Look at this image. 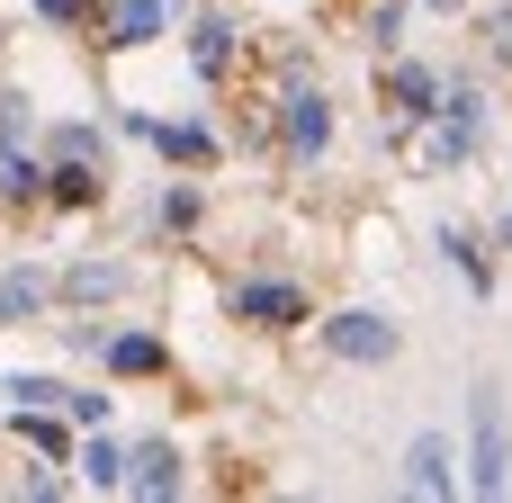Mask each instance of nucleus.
Wrapping results in <instances>:
<instances>
[{
    "mask_svg": "<svg viewBox=\"0 0 512 503\" xmlns=\"http://www.w3.org/2000/svg\"><path fill=\"white\" fill-rule=\"evenodd\" d=\"M468 486L477 495H512V423H504V387L477 378L468 396Z\"/></svg>",
    "mask_w": 512,
    "mask_h": 503,
    "instance_id": "obj_1",
    "label": "nucleus"
},
{
    "mask_svg": "<svg viewBox=\"0 0 512 503\" xmlns=\"http://www.w3.org/2000/svg\"><path fill=\"white\" fill-rule=\"evenodd\" d=\"M324 351H333V360H351V369H378V360H396V324H387V315H369V306L324 315Z\"/></svg>",
    "mask_w": 512,
    "mask_h": 503,
    "instance_id": "obj_2",
    "label": "nucleus"
},
{
    "mask_svg": "<svg viewBox=\"0 0 512 503\" xmlns=\"http://www.w3.org/2000/svg\"><path fill=\"white\" fill-rule=\"evenodd\" d=\"M234 315H243V324H306V288H288V279H243V288H234Z\"/></svg>",
    "mask_w": 512,
    "mask_h": 503,
    "instance_id": "obj_3",
    "label": "nucleus"
},
{
    "mask_svg": "<svg viewBox=\"0 0 512 503\" xmlns=\"http://www.w3.org/2000/svg\"><path fill=\"white\" fill-rule=\"evenodd\" d=\"M405 486H414V495H459V450H450V432H423V441L405 450Z\"/></svg>",
    "mask_w": 512,
    "mask_h": 503,
    "instance_id": "obj_4",
    "label": "nucleus"
},
{
    "mask_svg": "<svg viewBox=\"0 0 512 503\" xmlns=\"http://www.w3.org/2000/svg\"><path fill=\"white\" fill-rule=\"evenodd\" d=\"M324 144H333V108L315 90H297L288 99V153H324Z\"/></svg>",
    "mask_w": 512,
    "mask_h": 503,
    "instance_id": "obj_5",
    "label": "nucleus"
},
{
    "mask_svg": "<svg viewBox=\"0 0 512 503\" xmlns=\"http://www.w3.org/2000/svg\"><path fill=\"white\" fill-rule=\"evenodd\" d=\"M126 486H135V495H180V450H162V441H153V450H135Z\"/></svg>",
    "mask_w": 512,
    "mask_h": 503,
    "instance_id": "obj_6",
    "label": "nucleus"
},
{
    "mask_svg": "<svg viewBox=\"0 0 512 503\" xmlns=\"http://www.w3.org/2000/svg\"><path fill=\"white\" fill-rule=\"evenodd\" d=\"M387 99H396L405 117H432V99H441V90H432V72H423V63H396V72H387Z\"/></svg>",
    "mask_w": 512,
    "mask_h": 503,
    "instance_id": "obj_7",
    "label": "nucleus"
},
{
    "mask_svg": "<svg viewBox=\"0 0 512 503\" xmlns=\"http://www.w3.org/2000/svg\"><path fill=\"white\" fill-rule=\"evenodd\" d=\"M108 369H117V378H144V369H162V342H153V333H117V342H108Z\"/></svg>",
    "mask_w": 512,
    "mask_h": 503,
    "instance_id": "obj_8",
    "label": "nucleus"
},
{
    "mask_svg": "<svg viewBox=\"0 0 512 503\" xmlns=\"http://www.w3.org/2000/svg\"><path fill=\"white\" fill-rule=\"evenodd\" d=\"M81 477H90V486H126V450H117V441H90V450H81Z\"/></svg>",
    "mask_w": 512,
    "mask_h": 503,
    "instance_id": "obj_9",
    "label": "nucleus"
},
{
    "mask_svg": "<svg viewBox=\"0 0 512 503\" xmlns=\"http://www.w3.org/2000/svg\"><path fill=\"white\" fill-rule=\"evenodd\" d=\"M441 252L468 270V288H495V270H486V252H477V234H441Z\"/></svg>",
    "mask_w": 512,
    "mask_h": 503,
    "instance_id": "obj_10",
    "label": "nucleus"
},
{
    "mask_svg": "<svg viewBox=\"0 0 512 503\" xmlns=\"http://www.w3.org/2000/svg\"><path fill=\"white\" fill-rule=\"evenodd\" d=\"M162 18H171V0H126V9H117V36L135 45V36H153Z\"/></svg>",
    "mask_w": 512,
    "mask_h": 503,
    "instance_id": "obj_11",
    "label": "nucleus"
},
{
    "mask_svg": "<svg viewBox=\"0 0 512 503\" xmlns=\"http://www.w3.org/2000/svg\"><path fill=\"white\" fill-rule=\"evenodd\" d=\"M153 144H162L171 162H207V135H198V126H153Z\"/></svg>",
    "mask_w": 512,
    "mask_h": 503,
    "instance_id": "obj_12",
    "label": "nucleus"
},
{
    "mask_svg": "<svg viewBox=\"0 0 512 503\" xmlns=\"http://www.w3.org/2000/svg\"><path fill=\"white\" fill-rule=\"evenodd\" d=\"M54 180V198H99V171H81V162H63V171H45Z\"/></svg>",
    "mask_w": 512,
    "mask_h": 503,
    "instance_id": "obj_13",
    "label": "nucleus"
},
{
    "mask_svg": "<svg viewBox=\"0 0 512 503\" xmlns=\"http://www.w3.org/2000/svg\"><path fill=\"white\" fill-rule=\"evenodd\" d=\"M45 297V279H0V315H27Z\"/></svg>",
    "mask_w": 512,
    "mask_h": 503,
    "instance_id": "obj_14",
    "label": "nucleus"
},
{
    "mask_svg": "<svg viewBox=\"0 0 512 503\" xmlns=\"http://www.w3.org/2000/svg\"><path fill=\"white\" fill-rule=\"evenodd\" d=\"M36 9H45L54 27H72V18H90V0H36Z\"/></svg>",
    "mask_w": 512,
    "mask_h": 503,
    "instance_id": "obj_15",
    "label": "nucleus"
},
{
    "mask_svg": "<svg viewBox=\"0 0 512 503\" xmlns=\"http://www.w3.org/2000/svg\"><path fill=\"white\" fill-rule=\"evenodd\" d=\"M495 45H504V54H512V18H504V27H495Z\"/></svg>",
    "mask_w": 512,
    "mask_h": 503,
    "instance_id": "obj_16",
    "label": "nucleus"
},
{
    "mask_svg": "<svg viewBox=\"0 0 512 503\" xmlns=\"http://www.w3.org/2000/svg\"><path fill=\"white\" fill-rule=\"evenodd\" d=\"M432 9H459V0H432Z\"/></svg>",
    "mask_w": 512,
    "mask_h": 503,
    "instance_id": "obj_17",
    "label": "nucleus"
}]
</instances>
